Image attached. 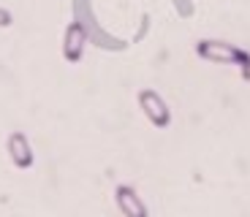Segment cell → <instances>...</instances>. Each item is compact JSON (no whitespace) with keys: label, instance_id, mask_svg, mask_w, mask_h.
Segmentation results:
<instances>
[{"label":"cell","instance_id":"obj_1","mask_svg":"<svg viewBox=\"0 0 250 217\" xmlns=\"http://www.w3.org/2000/svg\"><path fill=\"white\" fill-rule=\"evenodd\" d=\"M196 55L201 60L220 62V65H245L250 60V55L245 49H239L229 41H215V38H204V41L196 43Z\"/></svg>","mask_w":250,"mask_h":217},{"label":"cell","instance_id":"obj_5","mask_svg":"<svg viewBox=\"0 0 250 217\" xmlns=\"http://www.w3.org/2000/svg\"><path fill=\"white\" fill-rule=\"evenodd\" d=\"M114 201H117V209L125 217H147V206L139 198V193L131 185H117L114 187Z\"/></svg>","mask_w":250,"mask_h":217},{"label":"cell","instance_id":"obj_2","mask_svg":"<svg viewBox=\"0 0 250 217\" xmlns=\"http://www.w3.org/2000/svg\"><path fill=\"white\" fill-rule=\"evenodd\" d=\"M87 41H90L87 25H84L82 19L71 22V25L65 27V36H62V57H65L68 62H79L82 55H84V46H87Z\"/></svg>","mask_w":250,"mask_h":217},{"label":"cell","instance_id":"obj_3","mask_svg":"<svg viewBox=\"0 0 250 217\" xmlns=\"http://www.w3.org/2000/svg\"><path fill=\"white\" fill-rule=\"evenodd\" d=\"M139 106H142L144 117L150 119L155 128H169L171 112H169V106H166V100H163L155 90H142V93H139Z\"/></svg>","mask_w":250,"mask_h":217},{"label":"cell","instance_id":"obj_8","mask_svg":"<svg viewBox=\"0 0 250 217\" xmlns=\"http://www.w3.org/2000/svg\"><path fill=\"white\" fill-rule=\"evenodd\" d=\"M242 79H245V81H250V60L242 65Z\"/></svg>","mask_w":250,"mask_h":217},{"label":"cell","instance_id":"obj_7","mask_svg":"<svg viewBox=\"0 0 250 217\" xmlns=\"http://www.w3.org/2000/svg\"><path fill=\"white\" fill-rule=\"evenodd\" d=\"M11 22H14L11 11H8V8H0V27H8Z\"/></svg>","mask_w":250,"mask_h":217},{"label":"cell","instance_id":"obj_6","mask_svg":"<svg viewBox=\"0 0 250 217\" xmlns=\"http://www.w3.org/2000/svg\"><path fill=\"white\" fill-rule=\"evenodd\" d=\"M171 6L177 8V14H180V17H193V3H190V0H171Z\"/></svg>","mask_w":250,"mask_h":217},{"label":"cell","instance_id":"obj_4","mask_svg":"<svg viewBox=\"0 0 250 217\" xmlns=\"http://www.w3.org/2000/svg\"><path fill=\"white\" fill-rule=\"evenodd\" d=\"M6 152H8V160H11L17 168H30L33 160H36L33 147H30V141L25 138V133H8Z\"/></svg>","mask_w":250,"mask_h":217}]
</instances>
